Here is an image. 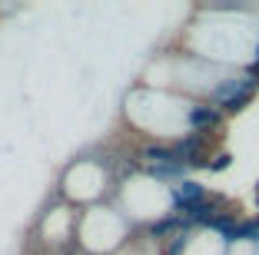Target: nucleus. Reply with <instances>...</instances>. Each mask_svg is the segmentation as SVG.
Masks as SVG:
<instances>
[{"label": "nucleus", "instance_id": "f257e3e1", "mask_svg": "<svg viewBox=\"0 0 259 255\" xmlns=\"http://www.w3.org/2000/svg\"><path fill=\"white\" fill-rule=\"evenodd\" d=\"M226 166H229V152H216V156H213V163L206 166V169H213V173H220V169H226Z\"/></svg>", "mask_w": 259, "mask_h": 255}]
</instances>
